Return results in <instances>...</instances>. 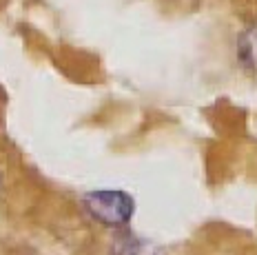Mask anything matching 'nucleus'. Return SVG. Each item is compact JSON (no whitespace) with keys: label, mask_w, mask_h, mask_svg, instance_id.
<instances>
[{"label":"nucleus","mask_w":257,"mask_h":255,"mask_svg":"<svg viewBox=\"0 0 257 255\" xmlns=\"http://www.w3.org/2000/svg\"><path fill=\"white\" fill-rule=\"evenodd\" d=\"M84 209L106 226H124L133 217L136 202L124 191L102 189L84 195Z\"/></svg>","instance_id":"obj_1"},{"label":"nucleus","mask_w":257,"mask_h":255,"mask_svg":"<svg viewBox=\"0 0 257 255\" xmlns=\"http://www.w3.org/2000/svg\"><path fill=\"white\" fill-rule=\"evenodd\" d=\"M113 255H160V248L142 237L122 235L113 244Z\"/></svg>","instance_id":"obj_2"},{"label":"nucleus","mask_w":257,"mask_h":255,"mask_svg":"<svg viewBox=\"0 0 257 255\" xmlns=\"http://www.w3.org/2000/svg\"><path fill=\"white\" fill-rule=\"evenodd\" d=\"M237 58L244 62V67L257 69V27L242 34L237 42Z\"/></svg>","instance_id":"obj_3"},{"label":"nucleus","mask_w":257,"mask_h":255,"mask_svg":"<svg viewBox=\"0 0 257 255\" xmlns=\"http://www.w3.org/2000/svg\"><path fill=\"white\" fill-rule=\"evenodd\" d=\"M0 193H3V178H0Z\"/></svg>","instance_id":"obj_4"}]
</instances>
